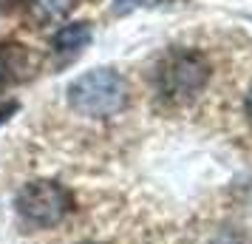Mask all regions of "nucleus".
Returning a JSON list of instances; mask_svg holds the SVG:
<instances>
[{
    "instance_id": "f257e3e1",
    "label": "nucleus",
    "mask_w": 252,
    "mask_h": 244,
    "mask_svg": "<svg viewBox=\"0 0 252 244\" xmlns=\"http://www.w3.org/2000/svg\"><path fill=\"white\" fill-rule=\"evenodd\" d=\"M127 82L111 69L85 71L68 85V103L82 116H114L127 105Z\"/></svg>"
},
{
    "instance_id": "f03ea898",
    "label": "nucleus",
    "mask_w": 252,
    "mask_h": 244,
    "mask_svg": "<svg viewBox=\"0 0 252 244\" xmlns=\"http://www.w3.org/2000/svg\"><path fill=\"white\" fill-rule=\"evenodd\" d=\"M210 80V66L198 51H170L156 69V94L167 105H184L201 94Z\"/></svg>"
},
{
    "instance_id": "7ed1b4c3",
    "label": "nucleus",
    "mask_w": 252,
    "mask_h": 244,
    "mask_svg": "<svg viewBox=\"0 0 252 244\" xmlns=\"http://www.w3.org/2000/svg\"><path fill=\"white\" fill-rule=\"evenodd\" d=\"M17 210L20 216L29 221H34L40 227H51L68 216L74 210V196L68 193V187H63L60 182H32L17 193Z\"/></svg>"
},
{
    "instance_id": "20e7f679",
    "label": "nucleus",
    "mask_w": 252,
    "mask_h": 244,
    "mask_svg": "<svg viewBox=\"0 0 252 244\" xmlns=\"http://www.w3.org/2000/svg\"><path fill=\"white\" fill-rule=\"evenodd\" d=\"M37 69V57L20 43H3L0 46V88L32 77Z\"/></svg>"
},
{
    "instance_id": "39448f33",
    "label": "nucleus",
    "mask_w": 252,
    "mask_h": 244,
    "mask_svg": "<svg viewBox=\"0 0 252 244\" xmlns=\"http://www.w3.org/2000/svg\"><path fill=\"white\" fill-rule=\"evenodd\" d=\"M88 43H91V29H88V23L63 26L57 35H54V48H57L60 54H80Z\"/></svg>"
},
{
    "instance_id": "423d86ee",
    "label": "nucleus",
    "mask_w": 252,
    "mask_h": 244,
    "mask_svg": "<svg viewBox=\"0 0 252 244\" xmlns=\"http://www.w3.org/2000/svg\"><path fill=\"white\" fill-rule=\"evenodd\" d=\"M29 6L40 23H51V20H60L63 14H68L74 0H29Z\"/></svg>"
},
{
    "instance_id": "0eeeda50",
    "label": "nucleus",
    "mask_w": 252,
    "mask_h": 244,
    "mask_svg": "<svg viewBox=\"0 0 252 244\" xmlns=\"http://www.w3.org/2000/svg\"><path fill=\"white\" fill-rule=\"evenodd\" d=\"M14 111H17V103H9V105H0V125H3V122H6V119H9V116L14 114Z\"/></svg>"
},
{
    "instance_id": "6e6552de",
    "label": "nucleus",
    "mask_w": 252,
    "mask_h": 244,
    "mask_svg": "<svg viewBox=\"0 0 252 244\" xmlns=\"http://www.w3.org/2000/svg\"><path fill=\"white\" fill-rule=\"evenodd\" d=\"M17 3H23V0H0V12H12Z\"/></svg>"
},
{
    "instance_id": "1a4fd4ad",
    "label": "nucleus",
    "mask_w": 252,
    "mask_h": 244,
    "mask_svg": "<svg viewBox=\"0 0 252 244\" xmlns=\"http://www.w3.org/2000/svg\"><path fill=\"white\" fill-rule=\"evenodd\" d=\"M247 116H250V122H252V91L247 94Z\"/></svg>"
},
{
    "instance_id": "9d476101",
    "label": "nucleus",
    "mask_w": 252,
    "mask_h": 244,
    "mask_svg": "<svg viewBox=\"0 0 252 244\" xmlns=\"http://www.w3.org/2000/svg\"><path fill=\"white\" fill-rule=\"evenodd\" d=\"M119 3H125V6H130V3H142V0H116V6H119Z\"/></svg>"
},
{
    "instance_id": "9b49d317",
    "label": "nucleus",
    "mask_w": 252,
    "mask_h": 244,
    "mask_svg": "<svg viewBox=\"0 0 252 244\" xmlns=\"http://www.w3.org/2000/svg\"><path fill=\"white\" fill-rule=\"evenodd\" d=\"M85 244H96V242H85Z\"/></svg>"
}]
</instances>
